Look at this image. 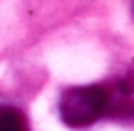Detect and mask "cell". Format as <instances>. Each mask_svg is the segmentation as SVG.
<instances>
[{
  "label": "cell",
  "mask_w": 134,
  "mask_h": 131,
  "mask_svg": "<svg viewBox=\"0 0 134 131\" xmlns=\"http://www.w3.org/2000/svg\"><path fill=\"white\" fill-rule=\"evenodd\" d=\"M107 92L102 87H70L60 99V116L67 126L85 129L107 111Z\"/></svg>",
  "instance_id": "obj_1"
},
{
  "label": "cell",
  "mask_w": 134,
  "mask_h": 131,
  "mask_svg": "<svg viewBox=\"0 0 134 131\" xmlns=\"http://www.w3.org/2000/svg\"><path fill=\"white\" fill-rule=\"evenodd\" d=\"M0 131H27V121L18 109L0 107Z\"/></svg>",
  "instance_id": "obj_2"
}]
</instances>
